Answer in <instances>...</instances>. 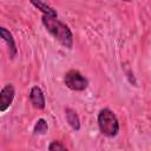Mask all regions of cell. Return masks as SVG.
<instances>
[{"instance_id": "30bf717a", "label": "cell", "mask_w": 151, "mask_h": 151, "mask_svg": "<svg viewBox=\"0 0 151 151\" xmlns=\"http://www.w3.org/2000/svg\"><path fill=\"white\" fill-rule=\"evenodd\" d=\"M50 151H55V150H66V146L63 145L60 142H52L48 146Z\"/></svg>"}, {"instance_id": "9c48e42d", "label": "cell", "mask_w": 151, "mask_h": 151, "mask_svg": "<svg viewBox=\"0 0 151 151\" xmlns=\"http://www.w3.org/2000/svg\"><path fill=\"white\" fill-rule=\"evenodd\" d=\"M48 130V125H47V122L42 118L38 119L37 123L34 124V127H33V132L34 134H45Z\"/></svg>"}, {"instance_id": "5b68a950", "label": "cell", "mask_w": 151, "mask_h": 151, "mask_svg": "<svg viewBox=\"0 0 151 151\" xmlns=\"http://www.w3.org/2000/svg\"><path fill=\"white\" fill-rule=\"evenodd\" d=\"M29 100L31 104L33 105V107L38 109V110H42L45 107V97H44V92L39 86H33L29 91Z\"/></svg>"}, {"instance_id": "6da1fadb", "label": "cell", "mask_w": 151, "mask_h": 151, "mask_svg": "<svg viewBox=\"0 0 151 151\" xmlns=\"http://www.w3.org/2000/svg\"><path fill=\"white\" fill-rule=\"evenodd\" d=\"M42 24L46 27V29L54 37L55 40H58L64 47L71 48L73 45V34L67 25L58 20L57 17L42 14Z\"/></svg>"}, {"instance_id": "ba28073f", "label": "cell", "mask_w": 151, "mask_h": 151, "mask_svg": "<svg viewBox=\"0 0 151 151\" xmlns=\"http://www.w3.org/2000/svg\"><path fill=\"white\" fill-rule=\"evenodd\" d=\"M29 2L34 6V7H37L38 9H40L44 14H47V15H53V17H57V12L52 8V7H50L48 5H46L45 2H42L41 0H29Z\"/></svg>"}, {"instance_id": "277c9868", "label": "cell", "mask_w": 151, "mask_h": 151, "mask_svg": "<svg viewBox=\"0 0 151 151\" xmlns=\"http://www.w3.org/2000/svg\"><path fill=\"white\" fill-rule=\"evenodd\" d=\"M15 96V90L14 86L12 84H7L2 87L1 92H0V110L1 112H5L9 105L12 104L13 99Z\"/></svg>"}, {"instance_id": "8992f818", "label": "cell", "mask_w": 151, "mask_h": 151, "mask_svg": "<svg viewBox=\"0 0 151 151\" xmlns=\"http://www.w3.org/2000/svg\"><path fill=\"white\" fill-rule=\"evenodd\" d=\"M0 34H1V38L2 40L6 42L7 47H8V52H9V57L13 59L17 53H18V48H17V45H15V41H14V38L13 35L11 34V32L8 29H6L5 27H1L0 28Z\"/></svg>"}, {"instance_id": "8fae6325", "label": "cell", "mask_w": 151, "mask_h": 151, "mask_svg": "<svg viewBox=\"0 0 151 151\" xmlns=\"http://www.w3.org/2000/svg\"><path fill=\"white\" fill-rule=\"evenodd\" d=\"M123 1H131V0H123Z\"/></svg>"}, {"instance_id": "7a4b0ae2", "label": "cell", "mask_w": 151, "mask_h": 151, "mask_svg": "<svg viewBox=\"0 0 151 151\" xmlns=\"http://www.w3.org/2000/svg\"><path fill=\"white\" fill-rule=\"evenodd\" d=\"M98 127L101 134L112 138L119 132V122L111 110L103 109L98 113Z\"/></svg>"}, {"instance_id": "3957f363", "label": "cell", "mask_w": 151, "mask_h": 151, "mask_svg": "<svg viewBox=\"0 0 151 151\" xmlns=\"http://www.w3.org/2000/svg\"><path fill=\"white\" fill-rule=\"evenodd\" d=\"M64 81L65 85L72 91H84L88 85L87 79L77 70H70L65 74Z\"/></svg>"}, {"instance_id": "52a82bcc", "label": "cell", "mask_w": 151, "mask_h": 151, "mask_svg": "<svg viewBox=\"0 0 151 151\" xmlns=\"http://www.w3.org/2000/svg\"><path fill=\"white\" fill-rule=\"evenodd\" d=\"M65 116H66V120L70 124V126L73 130L78 131L80 129V119H79L77 112L72 109H66L65 110Z\"/></svg>"}]
</instances>
